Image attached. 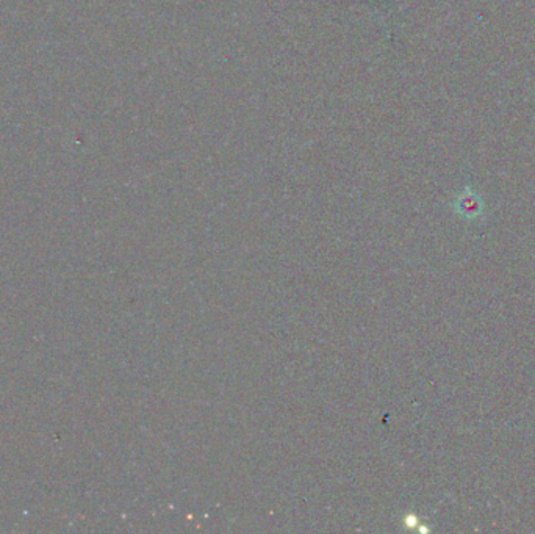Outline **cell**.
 Masks as SVG:
<instances>
[{
    "instance_id": "1",
    "label": "cell",
    "mask_w": 535,
    "mask_h": 534,
    "mask_svg": "<svg viewBox=\"0 0 535 534\" xmlns=\"http://www.w3.org/2000/svg\"><path fill=\"white\" fill-rule=\"evenodd\" d=\"M455 210L464 216H477L482 212V199L471 188H466L455 201Z\"/></svg>"
}]
</instances>
